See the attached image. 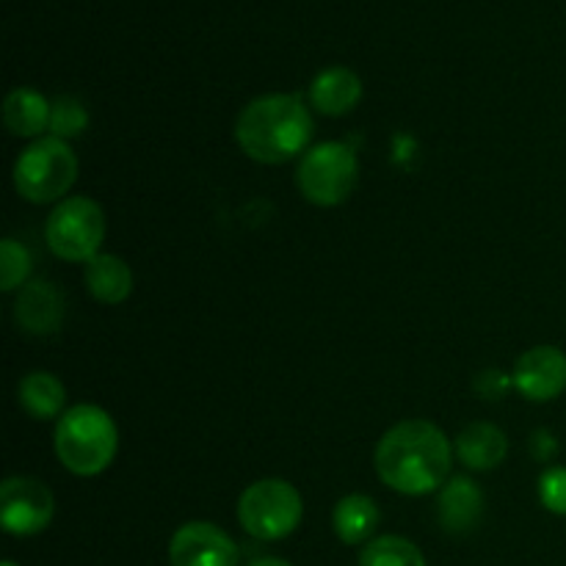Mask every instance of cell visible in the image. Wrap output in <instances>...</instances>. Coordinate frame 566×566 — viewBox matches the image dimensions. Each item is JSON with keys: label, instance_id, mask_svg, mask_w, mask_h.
<instances>
[{"label": "cell", "instance_id": "1", "mask_svg": "<svg viewBox=\"0 0 566 566\" xmlns=\"http://www.w3.org/2000/svg\"><path fill=\"white\" fill-rule=\"evenodd\" d=\"M453 448L446 431L429 420H403L379 440L374 464L379 479L401 495L437 492L451 473Z\"/></svg>", "mask_w": 566, "mask_h": 566}, {"label": "cell", "instance_id": "2", "mask_svg": "<svg viewBox=\"0 0 566 566\" xmlns=\"http://www.w3.org/2000/svg\"><path fill=\"white\" fill-rule=\"evenodd\" d=\"M313 116L298 94H263L238 114L235 142L258 164L280 166L304 153Z\"/></svg>", "mask_w": 566, "mask_h": 566}, {"label": "cell", "instance_id": "3", "mask_svg": "<svg viewBox=\"0 0 566 566\" xmlns=\"http://www.w3.org/2000/svg\"><path fill=\"white\" fill-rule=\"evenodd\" d=\"M119 431L114 418L94 403H77L66 409L55 426V457L70 473L92 479L116 457Z\"/></svg>", "mask_w": 566, "mask_h": 566}, {"label": "cell", "instance_id": "4", "mask_svg": "<svg viewBox=\"0 0 566 566\" xmlns=\"http://www.w3.org/2000/svg\"><path fill=\"white\" fill-rule=\"evenodd\" d=\"M77 180V158L64 138H36L14 164V188L33 205L59 202Z\"/></svg>", "mask_w": 566, "mask_h": 566}, {"label": "cell", "instance_id": "5", "mask_svg": "<svg viewBox=\"0 0 566 566\" xmlns=\"http://www.w3.org/2000/svg\"><path fill=\"white\" fill-rule=\"evenodd\" d=\"M302 495L282 479L254 481L238 501V523L249 536L276 542L291 536L302 523Z\"/></svg>", "mask_w": 566, "mask_h": 566}, {"label": "cell", "instance_id": "6", "mask_svg": "<svg viewBox=\"0 0 566 566\" xmlns=\"http://www.w3.org/2000/svg\"><path fill=\"white\" fill-rule=\"evenodd\" d=\"M44 238L55 258L66 263H88L105 241V213L94 199L66 197L44 221Z\"/></svg>", "mask_w": 566, "mask_h": 566}, {"label": "cell", "instance_id": "7", "mask_svg": "<svg viewBox=\"0 0 566 566\" xmlns=\"http://www.w3.org/2000/svg\"><path fill=\"white\" fill-rule=\"evenodd\" d=\"M357 175V153L343 142H324L304 153L296 182L307 202L318 205V208H335L352 197Z\"/></svg>", "mask_w": 566, "mask_h": 566}, {"label": "cell", "instance_id": "8", "mask_svg": "<svg viewBox=\"0 0 566 566\" xmlns=\"http://www.w3.org/2000/svg\"><path fill=\"white\" fill-rule=\"evenodd\" d=\"M55 512L53 492L36 479L11 475L0 486V523L11 536H36Z\"/></svg>", "mask_w": 566, "mask_h": 566}, {"label": "cell", "instance_id": "9", "mask_svg": "<svg viewBox=\"0 0 566 566\" xmlns=\"http://www.w3.org/2000/svg\"><path fill=\"white\" fill-rule=\"evenodd\" d=\"M241 551L213 523H186L169 542L171 566H238Z\"/></svg>", "mask_w": 566, "mask_h": 566}, {"label": "cell", "instance_id": "10", "mask_svg": "<svg viewBox=\"0 0 566 566\" xmlns=\"http://www.w3.org/2000/svg\"><path fill=\"white\" fill-rule=\"evenodd\" d=\"M512 381L528 401H553L566 390V354L556 346L531 348L514 365Z\"/></svg>", "mask_w": 566, "mask_h": 566}, {"label": "cell", "instance_id": "11", "mask_svg": "<svg viewBox=\"0 0 566 566\" xmlns=\"http://www.w3.org/2000/svg\"><path fill=\"white\" fill-rule=\"evenodd\" d=\"M14 321L28 335H53L64 321V296L53 282L33 280L20 287L14 302Z\"/></svg>", "mask_w": 566, "mask_h": 566}, {"label": "cell", "instance_id": "12", "mask_svg": "<svg viewBox=\"0 0 566 566\" xmlns=\"http://www.w3.org/2000/svg\"><path fill=\"white\" fill-rule=\"evenodd\" d=\"M363 99V81L348 66H326L310 83V103L326 116H346Z\"/></svg>", "mask_w": 566, "mask_h": 566}, {"label": "cell", "instance_id": "13", "mask_svg": "<svg viewBox=\"0 0 566 566\" xmlns=\"http://www.w3.org/2000/svg\"><path fill=\"white\" fill-rule=\"evenodd\" d=\"M481 512H484V495L475 486V481L459 475V479H451L440 490V497H437V517H440V523L451 534H464V531L475 528V523L481 520Z\"/></svg>", "mask_w": 566, "mask_h": 566}, {"label": "cell", "instance_id": "14", "mask_svg": "<svg viewBox=\"0 0 566 566\" xmlns=\"http://www.w3.org/2000/svg\"><path fill=\"white\" fill-rule=\"evenodd\" d=\"M457 457L470 470H495L506 459L509 440L497 426L492 423H470L457 437Z\"/></svg>", "mask_w": 566, "mask_h": 566}, {"label": "cell", "instance_id": "15", "mask_svg": "<svg viewBox=\"0 0 566 566\" xmlns=\"http://www.w3.org/2000/svg\"><path fill=\"white\" fill-rule=\"evenodd\" d=\"M86 291L97 298L99 304H122L133 293V271L116 254H103L92 258L83 271Z\"/></svg>", "mask_w": 566, "mask_h": 566}, {"label": "cell", "instance_id": "16", "mask_svg": "<svg viewBox=\"0 0 566 566\" xmlns=\"http://www.w3.org/2000/svg\"><path fill=\"white\" fill-rule=\"evenodd\" d=\"M50 111L53 105L39 94L36 88H14L9 92L3 103V122L9 127L11 136L20 138H36L44 130H50Z\"/></svg>", "mask_w": 566, "mask_h": 566}, {"label": "cell", "instance_id": "17", "mask_svg": "<svg viewBox=\"0 0 566 566\" xmlns=\"http://www.w3.org/2000/svg\"><path fill=\"white\" fill-rule=\"evenodd\" d=\"M381 514L374 497L368 495H346L337 501L332 512V528L340 536L343 545H363L376 534Z\"/></svg>", "mask_w": 566, "mask_h": 566}, {"label": "cell", "instance_id": "18", "mask_svg": "<svg viewBox=\"0 0 566 566\" xmlns=\"http://www.w3.org/2000/svg\"><path fill=\"white\" fill-rule=\"evenodd\" d=\"M17 392H20V407L31 418L50 420L64 415L66 387L61 385L59 376L48 374V370H33V374L22 376Z\"/></svg>", "mask_w": 566, "mask_h": 566}, {"label": "cell", "instance_id": "19", "mask_svg": "<svg viewBox=\"0 0 566 566\" xmlns=\"http://www.w3.org/2000/svg\"><path fill=\"white\" fill-rule=\"evenodd\" d=\"M359 566H426L423 553L403 536H376L359 553Z\"/></svg>", "mask_w": 566, "mask_h": 566}, {"label": "cell", "instance_id": "20", "mask_svg": "<svg viewBox=\"0 0 566 566\" xmlns=\"http://www.w3.org/2000/svg\"><path fill=\"white\" fill-rule=\"evenodd\" d=\"M31 269V252H28L22 243H17L14 238H6V241L0 243V291L11 293L25 287Z\"/></svg>", "mask_w": 566, "mask_h": 566}, {"label": "cell", "instance_id": "21", "mask_svg": "<svg viewBox=\"0 0 566 566\" xmlns=\"http://www.w3.org/2000/svg\"><path fill=\"white\" fill-rule=\"evenodd\" d=\"M88 114L83 108L81 99L75 97H59L53 103V111H50V133L55 138H75L86 130Z\"/></svg>", "mask_w": 566, "mask_h": 566}, {"label": "cell", "instance_id": "22", "mask_svg": "<svg viewBox=\"0 0 566 566\" xmlns=\"http://www.w3.org/2000/svg\"><path fill=\"white\" fill-rule=\"evenodd\" d=\"M539 501L547 512L566 517V468H551L542 475Z\"/></svg>", "mask_w": 566, "mask_h": 566}, {"label": "cell", "instance_id": "23", "mask_svg": "<svg viewBox=\"0 0 566 566\" xmlns=\"http://www.w3.org/2000/svg\"><path fill=\"white\" fill-rule=\"evenodd\" d=\"M249 566H293V564L282 562V558H258V562H252Z\"/></svg>", "mask_w": 566, "mask_h": 566}, {"label": "cell", "instance_id": "24", "mask_svg": "<svg viewBox=\"0 0 566 566\" xmlns=\"http://www.w3.org/2000/svg\"><path fill=\"white\" fill-rule=\"evenodd\" d=\"M3 566H17V564H11V562H6V564H3Z\"/></svg>", "mask_w": 566, "mask_h": 566}]
</instances>
